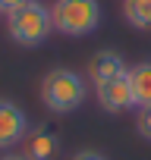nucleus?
I'll return each instance as SVG.
<instances>
[{
	"label": "nucleus",
	"mask_w": 151,
	"mask_h": 160,
	"mask_svg": "<svg viewBox=\"0 0 151 160\" xmlns=\"http://www.w3.org/2000/svg\"><path fill=\"white\" fill-rule=\"evenodd\" d=\"M85 98H88V85L76 69L57 66L41 78V104L50 113H72L85 104Z\"/></svg>",
	"instance_id": "f257e3e1"
},
{
	"label": "nucleus",
	"mask_w": 151,
	"mask_h": 160,
	"mask_svg": "<svg viewBox=\"0 0 151 160\" xmlns=\"http://www.w3.org/2000/svg\"><path fill=\"white\" fill-rule=\"evenodd\" d=\"M50 32H54L50 7L38 3V0H32V3H25V7H19L16 13L7 16V35H10V41H16L19 47H41Z\"/></svg>",
	"instance_id": "f03ea898"
},
{
	"label": "nucleus",
	"mask_w": 151,
	"mask_h": 160,
	"mask_svg": "<svg viewBox=\"0 0 151 160\" xmlns=\"http://www.w3.org/2000/svg\"><path fill=\"white\" fill-rule=\"evenodd\" d=\"M50 19L54 32L66 38H85L101 25V3L98 0H54Z\"/></svg>",
	"instance_id": "7ed1b4c3"
},
{
	"label": "nucleus",
	"mask_w": 151,
	"mask_h": 160,
	"mask_svg": "<svg viewBox=\"0 0 151 160\" xmlns=\"http://www.w3.org/2000/svg\"><path fill=\"white\" fill-rule=\"evenodd\" d=\"M25 135H29L25 110L10 98H0V151L16 148L19 141H25Z\"/></svg>",
	"instance_id": "20e7f679"
},
{
	"label": "nucleus",
	"mask_w": 151,
	"mask_h": 160,
	"mask_svg": "<svg viewBox=\"0 0 151 160\" xmlns=\"http://www.w3.org/2000/svg\"><path fill=\"white\" fill-rule=\"evenodd\" d=\"M98 91V104L107 110V113H123V110H132L135 107V98H132V85H129V69L120 72L117 78L104 82Z\"/></svg>",
	"instance_id": "39448f33"
},
{
	"label": "nucleus",
	"mask_w": 151,
	"mask_h": 160,
	"mask_svg": "<svg viewBox=\"0 0 151 160\" xmlns=\"http://www.w3.org/2000/svg\"><path fill=\"white\" fill-rule=\"evenodd\" d=\"M57 151H60V135H57L50 126H35V129H29L25 144H22L25 160H54Z\"/></svg>",
	"instance_id": "423d86ee"
},
{
	"label": "nucleus",
	"mask_w": 151,
	"mask_h": 160,
	"mask_svg": "<svg viewBox=\"0 0 151 160\" xmlns=\"http://www.w3.org/2000/svg\"><path fill=\"white\" fill-rule=\"evenodd\" d=\"M120 72H126V63L117 50H98V53L88 57V82L95 88H101L104 82L117 78Z\"/></svg>",
	"instance_id": "0eeeda50"
},
{
	"label": "nucleus",
	"mask_w": 151,
	"mask_h": 160,
	"mask_svg": "<svg viewBox=\"0 0 151 160\" xmlns=\"http://www.w3.org/2000/svg\"><path fill=\"white\" fill-rule=\"evenodd\" d=\"M129 85H132V98L135 107H151V63H135L129 69Z\"/></svg>",
	"instance_id": "6e6552de"
},
{
	"label": "nucleus",
	"mask_w": 151,
	"mask_h": 160,
	"mask_svg": "<svg viewBox=\"0 0 151 160\" xmlns=\"http://www.w3.org/2000/svg\"><path fill=\"white\" fill-rule=\"evenodd\" d=\"M123 16L132 28H151V0H123Z\"/></svg>",
	"instance_id": "1a4fd4ad"
},
{
	"label": "nucleus",
	"mask_w": 151,
	"mask_h": 160,
	"mask_svg": "<svg viewBox=\"0 0 151 160\" xmlns=\"http://www.w3.org/2000/svg\"><path fill=\"white\" fill-rule=\"evenodd\" d=\"M135 132L151 141V107H138V116H135Z\"/></svg>",
	"instance_id": "9d476101"
},
{
	"label": "nucleus",
	"mask_w": 151,
	"mask_h": 160,
	"mask_svg": "<svg viewBox=\"0 0 151 160\" xmlns=\"http://www.w3.org/2000/svg\"><path fill=\"white\" fill-rule=\"evenodd\" d=\"M69 160H107L101 151H91V148H82V151H76Z\"/></svg>",
	"instance_id": "9b49d317"
},
{
	"label": "nucleus",
	"mask_w": 151,
	"mask_h": 160,
	"mask_svg": "<svg viewBox=\"0 0 151 160\" xmlns=\"http://www.w3.org/2000/svg\"><path fill=\"white\" fill-rule=\"evenodd\" d=\"M25 3H32V0H0V13L10 16V13H16L19 7H25Z\"/></svg>",
	"instance_id": "f8f14e48"
},
{
	"label": "nucleus",
	"mask_w": 151,
	"mask_h": 160,
	"mask_svg": "<svg viewBox=\"0 0 151 160\" xmlns=\"http://www.w3.org/2000/svg\"><path fill=\"white\" fill-rule=\"evenodd\" d=\"M0 160H25V154H3Z\"/></svg>",
	"instance_id": "ddd939ff"
}]
</instances>
